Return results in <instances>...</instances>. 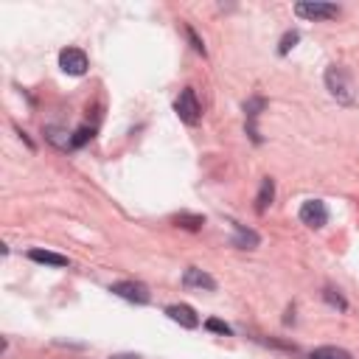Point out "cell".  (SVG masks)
I'll use <instances>...</instances> for the list:
<instances>
[{
    "instance_id": "6da1fadb",
    "label": "cell",
    "mask_w": 359,
    "mask_h": 359,
    "mask_svg": "<svg viewBox=\"0 0 359 359\" xmlns=\"http://www.w3.org/2000/svg\"><path fill=\"white\" fill-rule=\"evenodd\" d=\"M325 87H328V93H331L339 104H345V107H351V104L356 101V95H353V79H351V73H348L345 67H339V65H331V67L325 70Z\"/></svg>"
},
{
    "instance_id": "7a4b0ae2",
    "label": "cell",
    "mask_w": 359,
    "mask_h": 359,
    "mask_svg": "<svg viewBox=\"0 0 359 359\" xmlns=\"http://www.w3.org/2000/svg\"><path fill=\"white\" fill-rule=\"evenodd\" d=\"M174 112H177L180 121L188 123V126H196V123H199V118H202V107H199V98H196L194 87H185V90L177 95V101H174Z\"/></svg>"
},
{
    "instance_id": "3957f363",
    "label": "cell",
    "mask_w": 359,
    "mask_h": 359,
    "mask_svg": "<svg viewBox=\"0 0 359 359\" xmlns=\"http://www.w3.org/2000/svg\"><path fill=\"white\" fill-rule=\"evenodd\" d=\"M109 292L118 294V297H123V300H129V303H137V306H146L151 300L149 286L140 283V280H118V283L109 286Z\"/></svg>"
},
{
    "instance_id": "277c9868",
    "label": "cell",
    "mask_w": 359,
    "mask_h": 359,
    "mask_svg": "<svg viewBox=\"0 0 359 359\" xmlns=\"http://www.w3.org/2000/svg\"><path fill=\"white\" fill-rule=\"evenodd\" d=\"M294 14L303 20H311V22H325V20L339 17V6H334V3H297Z\"/></svg>"
},
{
    "instance_id": "5b68a950",
    "label": "cell",
    "mask_w": 359,
    "mask_h": 359,
    "mask_svg": "<svg viewBox=\"0 0 359 359\" xmlns=\"http://www.w3.org/2000/svg\"><path fill=\"white\" fill-rule=\"evenodd\" d=\"M300 222L306 224V227H311V230H320V227H325V222H328V208H325V202L323 199H306L303 205H300Z\"/></svg>"
},
{
    "instance_id": "8992f818",
    "label": "cell",
    "mask_w": 359,
    "mask_h": 359,
    "mask_svg": "<svg viewBox=\"0 0 359 359\" xmlns=\"http://www.w3.org/2000/svg\"><path fill=\"white\" fill-rule=\"evenodd\" d=\"M87 53L81 48H65L59 50V67L67 73V76H84L87 73Z\"/></svg>"
},
{
    "instance_id": "52a82bcc",
    "label": "cell",
    "mask_w": 359,
    "mask_h": 359,
    "mask_svg": "<svg viewBox=\"0 0 359 359\" xmlns=\"http://www.w3.org/2000/svg\"><path fill=\"white\" fill-rule=\"evenodd\" d=\"M266 107V98H261V95H252V98H247L244 101V115H247V135L252 137V143H261V135H258V126H255V121H258V115H261V109Z\"/></svg>"
},
{
    "instance_id": "ba28073f",
    "label": "cell",
    "mask_w": 359,
    "mask_h": 359,
    "mask_svg": "<svg viewBox=\"0 0 359 359\" xmlns=\"http://www.w3.org/2000/svg\"><path fill=\"white\" fill-rule=\"evenodd\" d=\"M182 286H185V289H205V292H213V289H216V280H213L208 272H202V269H196V266H188V269L182 272Z\"/></svg>"
},
{
    "instance_id": "9c48e42d",
    "label": "cell",
    "mask_w": 359,
    "mask_h": 359,
    "mask_svg": "<svg viewBox=\"0 0 359 359\" xmlns=\"http://www.w3.org/2000/svg\"><path fill=\"white\" fill-rule=\"evenodd\" d=\"M165 314H168L174 323H180L182 328H196V325H199V314H196L188 303H171V306L165 309Z\"/></svg>"
},
{
    "instance_id": "30bf717a",
    "label": "cell",
    "mask_w": 359,
    "mask_h": 359,
    "mask_svg": "<svg viewBox=\"0 0 359 359\" xmlns=\"http://www.w3.org/2000/svg\"><path fill=\"white\" fill-rule=\"evenodd\" d=\"M233 224V230H236V238H233V247H238V250H255L258 247V233L255 230H247L244 224H238V222H230Z\"/></svg>"
},
{
    "instance_id": "8fae6325",
    "label": "cell",
    "mask_w": 359,
    "mask_h": 359,
    "mask_svg": "<svg viewBox=\"0 0 359 359\" xmlns=\"http://www.w3.org/2000/svg\"><path fill=\"white\" fill-rule=\"evenodd\" d=\"M28 258L36 261V264H48V266H67V255H59V252H50V250H28Z\"/></svg>"
},
{
    "instance_id": "7c38bea8",
    "label": "cell",
    "mask_w": 359,
    "mask_h": 359,
    "mask_svg": "<svg viewBox=\"0 0 359 359\" xmlns=\"http://www.w3.org/2000/svg\"><path fill=\"white\" fill-rule=\"evenodd\" d=\"M272 196H275V182L269 177H264L261 180V188H258V196H255V210L264 213L272 205Z\"/></svg>"
},
{
    "instance_id": "4fadbf2b",
    "label": "cell",
    "mask_w": 359,
    "mask_h": 359,
    "mask_svg": "<svg viewBox=\"0 0 359 359\" xmlns=\"http://www.w3.org/2000/svg\"><path fill=\"white\" fill-rule=\"evenodd\" d=\"M45 140L53 143L56 149H73V135H67L59 126H45Z\"/></svg>"
},
{
    "instance_id": "5bb4252c",
    "label": "cell",
    "mask_w": 359,
    "mask_h": 359,
    "mask_svg": "<svg viewBox=\"0 0 359 359\" xmlns=\"http://www.w3.org/2000/svg\"><path fill=\"white\" fill-rule=\"evenodd\" d=\"M309 359H353V356L339 345H320L309 353Z\"/></svg>"
},
{
    "instance_id": "9a60e30c",
    "label": "cell",
    "mask_w": 359,
    "mask_h": 359,
    "mask_svg": "<svg viewBox=\"0 0 359 359\" xmlns=\"http://www.w3.org/2000/svg\"><path fill=\"white\" fill-rule=\"evenodd\" d=\"M174 222H177L180 227H185V230H199V227L205 224V216H196V213H180Z\"/></svg>"
},
{
    "instance_id": "2e32d148",
    "label": "cell",
    "mask_w": 359,
    "mask_h": 359,
    "mask_svg": "<svg viewBox=\"0 0 359 359\" xmlns=\"http://www.w3.org/2000/svg\"><path fill=\"white\" fill-rule=\"evenodd\" d=\"M93 132H95L93 126H81V129H76V132H73V149H81L87 140H93Z\"/></svg>"
},
{
    "instance_id": "e0dca14e",
    "label": "cell",
    "mask_w": 359,
    "mask_h": 359,
    "mask_svg": "<svg viewBox=\"0 0 359 359\" xmlns=\"http://www.w3.org/2000/svg\"><path fill=\"white\" fill-rule=\"evenodd\" d=\"M323 297H325V303H331V306H337L339 311H345V309H348V303H345V297H342L339 292H334V289H323Z\"/></svg>"
},
{
    "instance_id": "ac0fdd59",
    "label": "cell",
    "mask_w": 359,
    "mask_h": 359,
    "mask_svg": "<svg viewBox=\"0 0 359 359\" xmlns=\"http://www.w3.org/2000/svg\"><path fill=\"white\" fill-rule=\"evenodd\" d=\"M300 39V34L297 31H286L283 34V39H280V48H278V53L283 56V53H289V48H294V42Z\"/></svg>"
},
{
    "instance_id": "d6986e66",
    "label": "cell",
    "mask_w": 359,
    "mask_h": 359,
    "mask_svg": "<svg viewBox=\"0 0 359 359\" xmlns=\"http://www.w3.org/2000/svg\"><path fill=\"white\" fill-rule=\"evenodd\" d=\"M205 328H208V331H216V334H224V337H230V334H233V328H230L227 323H222V320H208V323H205Z\"/></svg>"
},
{
    "instance_id": "ffe728a7",
    "label": "cell",
    "mask_w": 359,
    "mask_h": 359,
    "mask_svg": "<svg viewBox=\"0 0 359 359\" xmlns=\"http://www.w3.org/2000/svg\"><path fill=\"white\" fill-rule=\"evenodd\" d=\"M185 34H188V39H191V45H194V50H196V53H202V56H205V53H208V50H205V45H202V39H199V36H196V31H194V28H191V25H185Z\"/></svg>"
},
{
    "instance_id": "44dd1931",
    "label": "cell",
    "mask_w": 359,
    "mask_h": 359,
    "mask_svg": "<svg viewBox=\"0 0 359 359\" xmlns=\"http://www.w3.org/2000/svg\"><path fill=\"white\" fill-rule=\"evenodd\" d=\"M109 359H140L137 353H115V356H109Z\"/></svg>"
}]
</instances>
